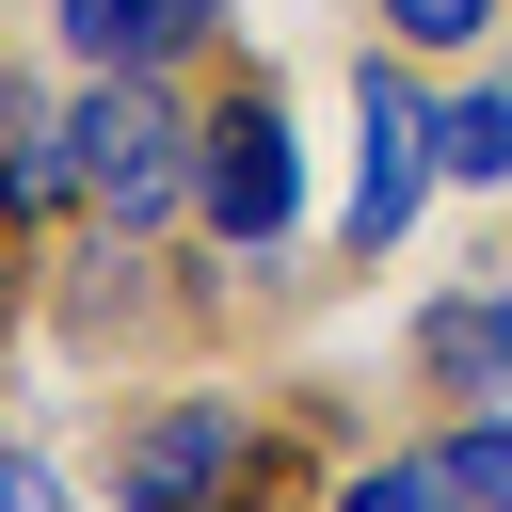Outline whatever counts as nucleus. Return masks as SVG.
<instances>
[{"label":"nucleus","mask_w":512,"mask_h":512,"mask_svg":"<svg viewBox=\"0 0 512 512\" xmlns=\"http://www.w3.org/2000/svg\"><path fill=\"white\" fill-rule=\"evenodd\" d=\"M432 176H448V144H432V80H416L400 32H368V48H352V192H336V256H352V272L400 256L416 208H432Z\"/></svg>","instance_id":"7ed1b4c3"},{"label":"nucleus","mask_w":512,"mask_h":512,"mask_svg":"<svg viewBox=\"0 0 512 512\" xmlns=\"http://www.w3.org/2000/svg\"><path fill=\"white\" fill-rule=\"evenodd\" d=\"M192 224L240 256V288L304 272V128L272 80H224L208 96V160H192Z\"/></svg>","instance_id":"f03ea898"},{"label":"nucleus","mask_w":512,"mask_h":512,"mask_svg":"<svg viewBox=\"0 0 512 512\" xmlns=\"http://www.w3.org/2000/svg\"><path fill=\"white\" fill-rule=\"evenodd\" d=\"M336 496H352V512H432V496H512V400H448V432H432V448H400V464H352Z\"/></svg>","instance_id":"39448f33"},{"label":"nucleus","mask_w":512,"mask_h":512,"mask_svg":"<svg viewBox=\"0 0 512 512\" xmlns=\"http://www.w3.org/2000/svg\"><path fill=\"white\" fill-rule=\"evenodd\" d=\"M256 480H288V464H272L256 400H224V384L144 400V432H112V464H96L112 512H208V496H256Z\"/></svg>","instance_id":"20e7f679"},{"label":"nucleus","mask_w":512,"mask_h":512,"mask_svg":"<svg viewBox=\"0 0 512 512\" xmlns=\"http://www.w3.org/2000/svg\"><path fill=\"white\" fill-rule=\"evenodd\" d=\"M496 16H512V0H368V32H400L416 64H464V48H496Z\"/></svg>","instance_id":"1a4fd4ad"},{"label":"nucleus","mask_w":512,"mask_h":512,"mask_svg":"<svg viewBox=\"0 0 512 512\" xmlns=\"http://www.w3.org/2000/svg\"><path fill=\"white\" fill-rule=\"evenodd\" d=\"M400 352H416V400H512V272L480 256L464 288H432Z\"/></svg>","instance_id":"423d86ee"},{"label":"nucleus","mask_w":512,"mask_h":512,"mask_svg":"<svg viewBox=\"0 0 512 512\" xmlns=\"http://www.w3.org/2000/svg\"><path fill=\"white\" fill-rule=\"evenodd\" d=\"M224 32H240L224 0H48V48L64 64H192Z\"/></svg>","instance_id":"0eeeda50"},{"label":"nucleus","mask_w":512,"mask_h":512,"mask_svg":"<svg viewBox=\"0 0 512 512\" xmlns=\"http://www.w3.org/2000/svg\"><path fill=\"white\" fill-rule=\"evenodd\" d=\"M432 144H448V176H464V192H512V80L432 96Z\"/></svg>","instance_id":"6e6552de"},{"label":"nucleus","mask_w":512,"mask_h":512,"mask_svg":"<svg viewBox=\"0 0 512 512\" xmlns=\"http://www.w3.org/2000/svg\"><path fill=\"white\" fill-rule=\"evenodd\" d=\"M64 144H80V224H192V160H208V112L176 96V64H80L64 80Z\"/></svg>","instance_id":"f257e3e1"},{"label":"nucleus","mask_w":512,"mask_h":512,"mask_svg":"<svg viewBox=\"0 0 512 512\" xmlns=\"http://www.w3.org/2000/svg\"><path fill=\"white\" fill-rule=\"evenodd\" d=\"M0 496H16V512H32V496H80V480H64V464H48V448H32V432H16V448H0Z\"/></svg>","instance_id":"9d476101"}]
</instances>
